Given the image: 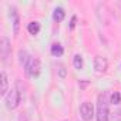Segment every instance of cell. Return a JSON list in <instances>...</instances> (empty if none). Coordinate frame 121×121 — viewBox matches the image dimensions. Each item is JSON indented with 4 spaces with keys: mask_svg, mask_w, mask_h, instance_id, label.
<instances>
[{
    "mask_svg": "<svg viewBox=\"0 0 121 121\" xmlns=\"http://www.w3.org/2000/svg\"><path fill=\"white\" fill-rule=\"evenodd\" d=\"M108 94L103 93L97 100V121H110V110H108Z\"/></svg>",
    "mask_w": 121,
    "mask_h": 121,
    "instance_id": "6da1fadb",
    "label": "cell"
},
{
    "mask_svg": "<svg viewBox=\"0 0 121 121\" xmlns=\"http://www.w3.org/2000/svg\"><path fill=\"white\" fill-rule=\"evenodd\" d=\"M24 71H26V76L27 77H31V78H36L39 77L40 71H41V64H40V60L36 58V57H31L30 61L26 64L24 67Z\"/></svg>",
    "mask_w": 121,
    "mask_h": 121,
    "instance_id": "7a4b0ae2",
    "label": "cell"
},
{
    "mask_svg": "<svg viewBox=\"0 0 121 121\" xmlns=\"http://www.w3.org/2000/svg\"><path fill=\"white\" fill-rule=\"evenodd\" d=\"M20 100H22V95L19 93L17 88H12L9 90V93L6 94V107L9 110H14L19 107L20 104Z\"/></svg>",
    "mask_w": 121,
    "mask_h": 121,
    "instance_id": "3957f363",
    "label": "cell"
},
{
    "mask_svg": "<svg viewBox=\"0 0 121 121\" xmlns=\"http://www.w3.org/2000/svg\"><path fill=\"white\" fill-rule=\"evenodd\" d=\"M12 53V46H10V41L7 37H2L0 39V57H2V61L6 63L7 61V58Z\"/></svg>",
    "mask_w": 121,
    "mask_h": 121,
    "instance_id": "277c9868",
    "label": "cell"
},
{
    "mask_svg": "<svg viewBox=\"0 0 121 121\" xmlns=\"http://www.w3.org/2000/svg\"><path fill=\"white\" fill-rule=\"evenodd\" d=\"M80 115L84 121H91L93 117H94V108L91 105V103L88 101H84L81 105H80Z\"/></svg>",
    "mask_w": 121,
    "mask_h": 121,
    "instance_id": "5b68a950",
    "label": "cell"
},
{
    "mask_svg": "<svg viewBox=\"0 0 121 121\" xmlns=\"http://www.w3.org/2000/svg\"><path fill=\"white\" fill-rule=\"evenodd\" d=\"M10 17H12V26H13V34L19 36L20 31V16L17 13V9L14 6L10 7Z\"/></svg>",
    "mask_w": 121,
    "mask_h": 121,
    "instance_id": "8992f818",
    "label": "cell"
},
{
    "mask_svg": "<svg viewBox=\"0 0 121 121\" xmlns=\"http://www.w3.org/2000/svg\"><path fill=\"white\" fill-rule=\"evenodd\" d=\"M94 69L98 74H103L107 71L108 69V61L105 57H101V56H95L94 57Z\"/></svg>",
    "mask_w": 121,
    "mask_h": 121,
    "instance_id": "52a82bcc",
    "label": "cell"
},
{
    "mask_svg": "<svg viewBox=\"0 0 121 121\" xmlns=\"http://www.w3.org/2000/svg\"><path fill=\"white\" fill-rule=\"evenodd\" d=\"M0 83H2L0 84V94L6 97V94L9 91V80H7L6 71H2V74H0Z\"/></svg>",
    "mask_w": 121,
    "mask_h": 121,
    "instance_id": "ba28073f",
    "label": "cell"
},
{
    "mask_svg": "<svg viewBox=\"0 0 121 121\" xmlns=\"http://www.w3.org/2000/svg\"><path fill=\"white\" fill-rule=\"evenodd\" d=\"M64 17H66V12H64V9H61V7L54 9V13H53V19H54V22L60 23V22H63V20H64Z\"/></svg>",
    "mask_w": 121,
    "mask_h": 121,
    "instance_id": "9c48e42d",
    "label": "cell"
},
{
    "mask_svg": "<svg viewBox=\"0 0 121 121\" xmlns=\"http://www.w3.org/2000/svg\"><path fill=\"white\" fill-rule=\"evenodd\" d=\"M30 56H29V53L26 51V50H20L19 51V61H20V64L23 66V67H26V64L30 61Z\"/></svg>",
    "mask_w": 121,
    "mask_h": 121,
    "instance_id": "30bf717a",
    "label": "cell"
},
{
    "mask_svg": "<svg viewBox=\"0 0 121 121\" xmlns=\"http://www.w3.org/2000/svg\"><path fill=\"white\" fill-rule=\"evenodd\" d=\"M40 23H37V22H31V23H29V26H27V31L31 34V36H36V34H39L40 33Z\"/></svg>",
    "mask_w": 121,
    "mask_h": 121,
    "instance_id": "8fae6325",
    "label": "cell"
},
{
    "mask_svg": "<svg viewBox=\"0 0 121 121\" xmlns=\"http://www.w3.org/2000/svg\"><path fill=\"white\" fill-rule=\"evenodd\" d=\"M63 53H64V48H63V46L60 44V43H54V44L51 46V54H53L54 57L63 56Z\"/></svg>",
    "mask_w": 121,
    "mask_h": 121,
    "instance_id": "7c38bea8",
    "label": "cell"
},
{
    "mask_svg": "<svg viewBox=\"0 0 121 121\" xmlns=\"http://www.w3.org/2000/svg\"><path fill=\"white\" fill-rule=\"evenodd\" d=\"M73 66H74V69H77V70H81V69L84 67V60H83V57H81L80 54H76V56H74V58H73Z\"/></svg>",
    "mask_w": 121,
    "mask_h": 121,
    "instance_id": "4fadbf2b",
    "label": "cell"
},
{
    "mask_svg": "<svg viewBox=\"0 0 121 121\" xmlns=\"http://www.w3.org/2000/svg\"><path fill=\"white\" fill-rule=\"evenodd\" d=\"M57 74L60 78H66L67 77V70L63 64H57Z\"/></svg>",
    "mask_w": 121,
    "mask_h": 121,
    "instance_id": "5bb4252c",
    "label": "cell"
},
{
    "mask_svg": "<svg viewBox=\"0 0 121 121\" xmlns=\"http://www.w3.org/2000/svg\"><path fill=\"white\" fill-rule=\"evenodd\" d=\"M120 101H121L120 93H118V91H114V93L110 95V103H111V104H120Z\"/></svg>",
    "mask_w": 121,
    "mask_h": 121,
    "instance_id": "9a60e30c",
    "label": "cell"
},
{
    "mask_svg": "<svg viewBox=\"0 0 121 121\" xmlns=\"http://www.w3.org/2000/svg\"><path fill=\"white\" fill-rule=\"evenodd\" d=\"M76 20H77V17H76V16H73V17H71V23H70V29H74V24H76Z\"/></svg>",
    "mask_w": 121,
    "mask_h": 121,
    "instance_id": "2e32d148",
    "label": "cell"
},
{
    "mask_svg": "<svg viewBox=\"0 0 121 121\" xmlns=\"http://www.w3.org/2000/svg\"><path fill=\"white\" fill-rule=\"evenodd\" d=\"M87 84H88V81H83V83H80V86H81V87H83V88H84V87H86V86H87Z\"/></svg>",
    "mask_w": 121,
    "mask_h": 121,
    "instance_id": "e0dca14e",
    "label": "cell"
}]
</instances>
